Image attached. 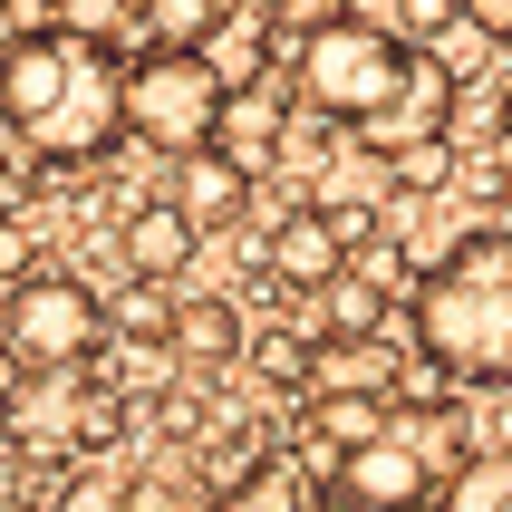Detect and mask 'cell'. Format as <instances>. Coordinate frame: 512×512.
I'll list each match as a JSON object with an SVG mask.
<instances>
[{"label": "cell", "mask_w": 512, "mask_h": 512, "mask_svg": "<svg viewBox=\"0 0 512 512\" xmlns=\"http://www.w3.org/2000/svg\"><path fill=\"white\" fill-rule=\"evenodd\" d=\"M116 39H78V29H0V136L29 145L39 165L87 174L126 145V107H116Z\"/></svg>", "instance_id": "obj_1"}, {"label": "cell", "mask_w": 512, "mask_h": 512, "mask_svg": "<svg viewBox=\"0 0 512 512\" xmlns=\"http://www.w3.org/2000/svg\"><path fill=\"white\" fill-rule=\"evenodd\" d=\"M406 319H416L426 368L503 397V377H512V232H464L435 271H416Z\"/></svg>", "instance_id": "obj_2"}, {"label": "cell", "mask_w": 512, "mask_h": 512, "mask_svg": "<svg viewBox=\"0 0 512 512\" xmlns=\"http://www.w3.org/2000/svg\"><path fill=\"white\" fill-rule=\"evenodd\" d=\"M416 68H426V58L406 49L397 29L358 20V10L300 29V49H290V87H300V107L339 116V126H397Z\"/></svg>", "instance_id": "obj_3"}, {"label": "cell", "mask_w": 512, "mask_h": 512, "mask_svg": "<svg viewBox=\"0 0 512 512\" xmlns=\"http://www.w3.org/2000/svg\"><path fill=\"white\" fill-rule=\"evenodd\" d=\"M232 68L213 49H155L145 39L126 68H116V107H126V136L155 145V155H194V145H213V107H223Z\"/></svg>", "instance_id": "obj_4"}, {"label": "cell", "mask_w": 512, "mask_h": 512, "mask_svg": "<svg viewBox=\"0 0 512 512\" xmlns=\"http://www.w3.org/2000/svg\"><path fill=\"white\" fill-rule=\"evenodd\" d=\"M0 348L20 368H87V358H107V300L78 271L29 261L20 281H0Z\"/></svg>", "instance_id": "obj_5"}, {"label": "cell", "mask_w": 512, "mask_h": 512, "mask_svg": "<svg viewBox=\"0 0 512 512\" xmlns=\"http://www.w3.org/2000/svg\"><path fill=\"white\" fill-rule=\"evenodd\" d=\"M329 484H339L358 512H435V474H426V455H416L397 426H377L368 445H348Z\"/></svg>", "instance_id": "obj_6"}, {"label": "cell", "mask_w": 512, "mask_h": 512, "mask_svg": "<svg viewBox=\"0 0 512 512\" xmlns=\"http://www.w3.org/2000/svg\"><path fill=\"white\" fill-rule=\"evenodd\" d=\"M281 136H290V87H281V78L223 87V107H213V155H232V165L261 184V174H271V155H281Z\"/></svg>", "instance_id": "obj_7"}, {"label": "cell", "mask_w": 512, "mask_h": 512, "mask_svg": "<svg viewBox=\"0 0 512 512\" xmlns=\"http://www.w3.org/2000/svg\"><path fill=\"white\" fill-rule=\"evenodd\" d=\"M252 174L232 165V155H213V145H194V155H174V213H184V223L194 232H242V213H252Z\"/></svg>", "instance_id": "obj_8"}, {"label": "cell", "mask_w": 512, "mask_h": 512, "mask_svg": "<svg viewBox=\"0 0 512 512\" xmlns=\"http://www.w3.org/2000/svg\"><path fill=\"white\" fill-rule=\"evenodd\" d=\"M339 261H348V252H339V232H329V213H319V203H300L290 223L261 232V271H271L281 290H319Z\"/></svg>", "instance_id": "obj_9"}, {"label": "cell", "mask_w": 512, "mask_h": 512, "mask_svg": "<svg viewBox=\"0 0 512 512\" xmlns=\"http://www.w3.org/2000/svg\"><path fill=\"white\" fill-rule=\"evenodd\" d=\"M116 252H126V271L136 281H184L194 271V252H203V232L174 213V203H136L126 213V232H116Z\"/></svg>", "instance_id": "obj_10"}, {"label": "cell", "mask_w": 512, "mask_h": 512, "mask_svg": "<svg viewBox=\"0 0 512 512\" xmlns=\"http://www.w3.org/2000/svg\"><path fill=\"white\" fill-rule=\"evenodd\" d=\"M310 339H387V290H368L339 261V271L310 290Z\"/></svg>", "instance_id": "obj_11"}, {"label": "cell", "mask_w": 512, "mask_h": 512, "mask_svg": "<svg viewBox=\"0 0 512 512\" xmlns=\"http://www.w3.org/2000/svg\"><path fill=\"white\" fill-rule=\"evenodd\" d=\"M387 426V397L377 387H310V455H348Z\"/></svg>", "instance_id": "obj_12"}, {"label": "cell", "mask_w": 512, "mask_h": 512, "mask_svg": "<svg viewBox=\"0 0 512 512\" xmlns=\"http://www.w3.org/2000/svg\"><path fill=\"white\" fill-rule=\"evenodd\" d=\"M377 155H387V184H397V194H445V184H455V145L435 136V126H387V136H377Z\"/></svg>", "instance_id": "obj_13"}, {"label": "cell", "mask_w": 512, "mask_h": 512, "mask_svg": "<svg viewBox=\"0 0 512 512\" xmlns=\"http://www.w3.org/2000/svg\"><path fill=\"white\" fill-rule=\"evenodd\" d=\"M165 348H184L194 368H223V358H242V300H174Z\"/></svg>", "instance_id": "obj_14"}, {"label": "cell", "mask_w": 512, "mask_h": 512, "mask_svg": "<svg viewBox=\"0 0 512 512\" xmlns=\"http://www.w3.org/2000/svg\"><path fill=\"white\" fill-rule=\"evenodd\" d=\"M242 20V0H145V39L155 49H213Z\"/></svg>", "instance_id": "obj_15"}, {"label": "cell", "mask_w": 512, "mask_h": 512, "mask_svg": "<svg viewBox=\"0 0 512 512\" xmlns=\"http://www.w3.org/2000/svg\"><path fill=\"white\" fill-rule=\"evenodd\" d=\"M435 503L445 512H512V455L503 445H474V455L435 484Z\"/></svg>", "instance_id": "obj_16"}, {"label": "cell", "mask_w": 512, "mask_h": 512, "mask_svg": "<svg viewBox=\"0 0 512 512\" xmlns=\"http://www.w3.org/2000/svg\"><path fill=\"white\" fill-rule=\"evenodd\" d=\"M348 271L368 290H387V300H406V281H416V252H406V232L397 223H368L358 242H348Z\"/></svg>", "instance_id": "obj_17"}, {"label": "cell", "mask_w": 512, "mask_h": 512, "mask_svg": "<svg viewBox=\"0 0 512 512\" xmlns=\"http://www.w3.org/2000/svg\"><path fill=\"white\" fill-rule=\"evenodd\" d=\"M126 426H136V397H126V387H87V397L68 406V445H78V455H116Z\"/></svg>", "instance_id": "obj_18"}, {"label": "cell", "mask_w": 512, "mask_h": 512, "mask_svg": "<svg viewBox=\"0 0 512 512\" xmlns=\"http://www.w3.org/2000/svg\"><path fill=\"white\" fill-rule=\"evenodd\" d=\"M165 329H174V281H136V290L107 310V339H145V348H165Z\"/></svg>", "instance_id": "obj_19"}, {"label": "cell", "mask_w": 512, "mask_h": 512, "mask_svg": "<svg viewBox=\"0 0 512 512\" xmlns=\"http://www.w3.org/2000/svg\"><path fill=\"white\" fill-rule=\"evenodd\" d=\"M49 512H126V474H116V464H87V474H68V484H58Z\"/></svg>", "instance_id": "obj_20"}, {"label": "cell", "mask_w": 512, "mask_h": 512, "mask_svg": "<svg viewBox=\"0 0 512 512\" xmlns=\"http://www.w3.org/2000/svg\"><path fill=\"white\" fill-rule=\"evenodd\" d=\"M252 368L271 377L281 397H300V387H310V339H290V329H281V339H261V348H252Z\"/></svg>", "instance_id": "obj_21"}, {"label": "cell", "mask_w": 512, "mask_h": 512, "mask_svg": "<svg viewBox=\"0 0 512 512\" xmlns=\"http://www.w3.org/2000/svg\"><path fill=\"white\" fill-rule=\"evenodd\" d=\"M58 29H78V39H116V29L136 20V0H49Z\"/></svg>", "instance_id": "obj_22"}, {"label": "cell", "mask_w": 512, "mask_h": 512, "mask_svg": "<svg viewBox=\"0 0 512 512\" xmlns=\"http://www.w3.org/2000/svg\"><path fill=\"white\" fill-rule=\"evenodd\" d=\"M348 0H261V20L271 29H290V39H300V29H319V20H339Z\"/></svg>", "instance_id": "obj_23"}, {"label": "cell", "mask_w": 512, "mask_h": 512, "mask_svg": "<svg viewBox=\"0 0 512 512\" xmlns=\"http://www.w3.org/2000/svg\"><path fill=\"white\" fill-rule=\"evenodd\" d=\"M20 271H29V223L0 213V281H20Z\"/></svg>", "instance_id": "obj_24"}, {"label": "cell", "mask_w": 512, "mask_h": 512, "mask_svg": "<svg viewBox=\"0 0 512 512\" xmlns=\"http://www.w3.org/2000/svg\"><path fill=\"white\" fill-rule=\"evenodd\" d=\"M20 387H29V377H20V358H10V348H0V416H10V406H20Z\"/></svg>", "instance_id": "obj_25"}, {"label": "cell", "mask_w": 512, "mask_h": 512, "mask_svg": "<svg viewBox=\"0 0 512 512\" xmlns=\"http://www.w3.org/2000/svg\"><path fill=\"white\" fill-rule=\"evenodd\" d=\"M310 512H358V503H348L339 484H319V493H310Z\"/></svg>", "instance_id": "obj_26"}, {"label": "cell", "mask_w": 512, "mask_h": 512, "mask_svg": "<svg viewBox=\"0 0 512 512\" xmlns=\"http://www.w3.org/2000/svg\"><path fill=\"white\" fill-rule=\"evenodd\" d=\"M0 512H20V503H0Z\"/></svg>", "instance_id": "obj_27"}]
</instances>
